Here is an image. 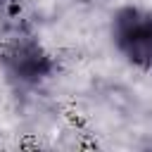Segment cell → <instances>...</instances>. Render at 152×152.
Segmentation results:
<instances>
[{
	"label": "cell",
	"mask_w": 152,
	"mask_h": 152,
	"mask_svg": "<svg viewBox=\"0 0 152 152\" xmlns=\"http://www.w3.org/2000/svg\"><path fill=\"white\" fill-rule=\"evenodd\" d=\"M109 38L124 62L152 74V10L121 5L109 19Z\"/></svg>",
	"instance_id": "7a4b0ae2"
},
{
	"label": "cell",
	"mask_w": 152,
	"mask_h": 152,
	"mask_svg": "<svg viewBox=\"0 0 152 152\" xmlns=\"http://www.w3.org/2000/svg\"><path fill=\"white\" fill-rule=\"evenodd\" d=\"M0 69L12 88L38 90L55 78L57 59L40 38L19 21L5 26V36L0 40Z\"/></svg>",
	"instance_id": "6da1fadb"
},
{
	"label": "cell",
	"mask_w": 152,
	"mask_h": 152,
	"mask_svg": "<svg viewBox=\"0 0 152 152\" xmlns=\"http://www.w3.org/2000/svg\"><path fill=\"white\" fill-rule=\"evenodd\" d=\"M24 2L26 0H0V21L2 26H12L24 21Z\"/></svg>",
	"instance_id": "3957f363"
}]
</instances>
